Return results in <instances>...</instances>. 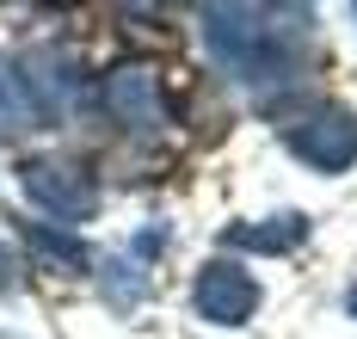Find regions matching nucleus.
<instances>
[{
    "label": "nucleus",
    "mask_w": 357,
    "mask_h": 339,
    "mask_svg": "<svg viewBox=\"0 0 357 339\" xmlns=\"http://www.w3.org/2000/svg\"><path fill=\"white\" fill-rule=\"evenodd\" d=\"M302 234H308V223L289 210V216H271L265 228H234L228 241L234 247H259V253H289V247H302Z\"/></svg>",
    "instance_id": "obj_7"
},
{
    "label": "nucleus",
    "mask_w": 357,
    "mask_h": 339,
    "mask_svg": "<svg viewBox=\"0 0 357 339\" xmlns=\"http://www.w3.org/2000/svg\"><path fill=\"white\" fill-rule=\"evenodd\" d=\"M19 80H25L37 112H62V105H74V93H80V68H74V56H62V50H31Z\"/></svg>",
    "instance_id": "obj_6"
},
{
    "label": "nucleus",
    "mask_w": 357,
    "mask_h": 339,
    "mask_svg": "<svg viewBox=\"0 0 357 339\" xmlns=\"http://www.w3.org/2000/svg\"><path fill=\"white\" fill-rule=\"evenodd\" d=\"M284 142L302 154L308 167L339 173V167H351V160H357V117L339 112V105H333V112H308L302 123H289V130H284Z\"/></svg>",
    "instance_id": "obj_3"
},
{
    "label": "nucleus",
    "mask_w": 357,
    "mask_h": 339,
    "mask_svg": "<svg viewBox=\"0 0 357 339\" xmlns=\"http://www.w3.org/2000/svg\"><path fill=\"white\" fill-rule=\"evenodd\" d=\"M31 247L37 253H50V259H62V265H86V247L74 241V234H56V228H43V223H31Z\"/></svg>",
    "instance_id": "obj_9"
},
{
    "label": "nucleus",
    "mask_w": 357,
    "mask_h": 339,
    "mask_svg": "<svg viewBox=\"0 0 357 339\" xmlns=\"http://www.w3.org/2000/svg\"><path fill=\"white\" fill-rule=\"evenodd\" d=\"M105 105L117 123H130V130H160L167 123V105H160V80L148 75V68H111L105 75Z\"/></svg>",
    "instance_id": "obj_5"
},
{
    "label": "nucleus",
    "mask_w": 357,
    "mask_h": 339,
    "mask_svg": "<svg viewBox=\"0 0 357 339\" xmlns=\"http://www.w3.org/2000/svg\"><path fill=\"white\" fill-rule=\"evenodd\" d=\"M204 38H210L215 62L234 80H278L284 75V38L271 25L265 6H210L204 13Z\"/></svg>",
    "instance_id": "obj_1"
},
{
    "label": "nucleus",
    "mask_w": 357,
    "mask_h": 339,
    "mask_svg": "<svg viewBox=\"0 0 357 339\" xmlns=\"http://www.w3.org/2000/svg\"><path fill=\"white\" fill-rule=\"evenodd\" d=\"M252 308H259V284H252L241 265H228V259L204 265V278H197V315H204V321L241 327Z\"/></svg>",
    "instance_id": "obj_4"
},
{
    "label": "nucleus",
    "mask_w": 357,
    "mask_h": 339,
    "mask_svg": "<svg viewBox=\"0 0 357 339\" xmlns=\"http://www.w3.org/2000/svg\"><path fill=\"white\" fill-rule=\"evenodd\" d=\"M351 315H357V290H351Z\"/></svg>",
    "instance_id": "obj_11"
},
{
    "label": "nucleus",
    "mask_w": 357,
    "mask_h": 339,
    "mask_svg": "<svg viewBox=\"0 0 357 339\" xmlns=\"http://www.w3.org/2000/svg\"><path fill=\"white\" fill-rule=\"evenodd\" d=\"M19 186H25V197H31L37 210H50V216H62V223H86V216L99 210L93 173L74 167V160H25V167H19Z\"/></svg>",
    "instance_id": "obj_2"
},
{
    "label": "nucleus",
    "mask_w": 357,
    "mask_h": 339,
    "mask_svg": "<svg viewBox=\"0 0 357 339\" xmlns=\"http://www.w3.org/2000/svg\"><path fill=\"white\" fill-rule=\"evenodd\" d=\"M13 278H19V271H13V259H6V247H0V290H13Z\"/></svg>",
    "instance_id": "obj_10"
},
{
    "label": "nucleus",
    "mask_w": 357,
    "mask_h": 339,
    "mask_svg": "<svg viewBox=\"0 0 357 339\" xmlns=\"http://www.w3.org/2000/svg\"><path fill=\"white\" fill-rule=\"evenodd\" d=\"M31 123H37V105H31V93H25V80L0 62V136L31 130Z\"/></svg>",
    "instance_id": "obj_8"
}]
</instances>
